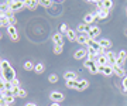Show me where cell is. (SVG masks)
<instances>
[{
	"label": "cell",
	"mask_w": 127,
	"mask_h": 106,
	"mask_svg": "<svg viewBox=\"0 0 127 106\" xmlns=\"http://www.w3.org/2000/svg\"><path fill=\"white\" fill-rule=\"evenodd\" d=\"M9 11H10V7L7 6L6 1H4V3H0V14H1V16H6Z\"/></svg>",
	"instance_id": "44dd1931"
},
{
	"label": "cell",
	"mask_w": 127,
	"mask_h": 106,
	"mask_svg": "<svg viewBox=\"0 0 127 106\" xmlns=\"http://www.w3.org/2000/svg\"><path fill=\"white\" fill-rule=\"evenodd\" d=\"M66 38H68L71 42L76 41V38H78L76 31H75V30H72V28H68V31H66Z\"/></svg>",
	"instance_id": "9a60e30c"
},
{
	"label": "cell",
	"mask_w": 127,
	"mask_h": 106,
	"mask_svg": "<svg viewBox=\"0 0 127 106\" xmlns=\"http://www.w3.org/2000/svg\"><path fill=\"white\" fill-rule=\"evenodd\" d=\"M23 67H24V69H26V71H32V69L35 68V65L32 64L31 61H26Z\"/></svg>",
	"instance_id": "f546056e"
},
{
	"label": "cell",
	"mask_w": 127,
	"mask_h": 106,
	"mask_svg": "<svg viewBox=\"0 0 127 106\" xmlns=\"http://www.w3.org/2000/svg\"><path fill=\"white\" fill-rule=\"evenodd\" d=\"M68 26L66 24H61L59 26V31H61V34H66V31H68Z\"/></svg>",
	"instance_id": "d590c367"
},
{
	"label": "cell",
	"mask_w": 127,
	"mask_h": 106,
	"mask_svg": "<svg viewBox=\"0 0 127 106\" xmlns=\"http://www.w3.org/2000/svg\"><path fill=\"white\" fill-rule=\"evenodd\" d=\"M48 81H50L51 83H57L58 82V75L57 74H51L50 76H48Z\"/></svg>",
	"instance_id": "d6a6232c"
},
{
	"label": "cell",
	"mask_w": 127,
	"mask_h": 106,
	"mask_svg": "<svg viewBox=\"0 0 127 106\" xmlns=\"http://www.w3.org/2000/svg\"><path fill=\"white\" fill-rule=\"evenodd\" d=\"M62 50H64V45H54V54H57V55H58V54H61V52H62Z\"/></svg>",
	"instance_id": "e575fe53"
},
{
	"label": "cell",
	"mask_w": 127,
	"mask_h": 106,
	"mask_svg": "<svg viewBox=\"0 0 127 106\" xmlns=\"http://www.w3.org/2000/svg\"><path fill=\"white\" fill-rule=\"evenodd\" d=\"M52 42L54 45H64V38H62V34L61 33H57L52 35Z\"/></svg>",
	"instance_id": "8fae6325"
},
{
	"label": "cell",
	"mask_w": 127,
	"mask_h": 106,
	"mask_svg": "<svg viewBox=\"0 0 127 106\" xmlns=\"http://www.w3.org/2000/svg\"><path fill=\"white\" fill-rule=\"evenodd\" d=\"M50 99L54 103H59V102H62L64 99H65V96H64V93H61V92H52L50 95Z\"/></svg>",
	"instance_id": "52a82bcc"
},
{
	"label": "cell",
	"mask_w": 127,
	"mask_h": 106,
	"mask_svg": "<svg viewBox=\"0 0 127 106\" xmlns=\"http://www.w3.org/2000/svg\"><path fill=\"white\" fill-rule=\"evenodd\" d=\"M0 74H1V60H0Z\"/></svg>",
	"instance_id": "7bdbcfd3"
},
{
	"label": "cell",
	"mask_w": 127,
	"mask_h": 106,
	"mask_svg": "<svg viewBox=\"0 0 127 106\" xmlns=\"http://www.w3.org/2000/svg\"><path fill=\"white\" fill-rule=\"evenodd\" d=\"M85 68L89 69V72L93 75H96L97 72H99V65H97V62H95L93 60H86L85 61Z\"/></svg>",
	"instance_id": "3957f363"
},
{
	"label": "cell",
	"mask_w": 127,
	"mask_h": 106,
	"mask_svg": "<svg viewBox=\"0 0 127 106\" xmlns=\"http://www.w3.org/2000/svg\"><path fill=\"white\" fill-rule=\"evenodd\" d=\"M106 58H107V61H109V64H110V65H116V60H117V54H114V52L109 51V52H106Z\"/></svg>",
	"instance_id": "5bb4252c"
},
{
	"label": "cell",
	"mask_w": 127,
	"mask_h": 106,
	"mask_svg": "<svg viewBox=\"0 0 127 106\" xmlns=\"http://www.w3.org/2000/svg\"><path fill=\"white\" fill-rule=\"evenodd\" d=\"M126 35H127V30H126Z\"/></svg>",
	"instance_id": "7dc6e473"
},
{
	"label": "cell",
	"mask_w": 127,
	"mask_h": 106,
	"mask_svg": "<svg viewBox=\"0 0 127 106\" xmlns=\"http://www.w3.org/2000/svg\"><path fill=\"white\" fill-rule=\"evenodd\" d=\"M11 95H13L14 98H26L27 96V92L24 91L23 88H13L11 89Z\"/></svg>",
	"instance_id": "277c9868"
},
{
	"label": "cell",
	"mask_w": 127,
	"mask_h": 106,
	"mask_svg": "<svg viewBox=\"0 0 127 106\" xmlns=\"http://www.w3.org/2000/svg\"><path fill=\"white\" fill-rule=\"evenodd\" d=\"M65 82H66V88L78 91V88H79V81H65Z\"/></svg>",
	"instance_id": "ac0fdd59"
},
{
	"label": "cell",
	"mask_w": 127,
	"mask_h": 106,
	"mask_svg": "<svg viewBox=\"0 0 127 106\" xmlns=\"http://www.w3.org/2000/svg\"><path fill=\"white\" fill-rule=\"evenodd\" d=\"M88 86H89V82L85 81V79H82V81H79V88H78V91H85Z\"/></svg>",
	"instance_id": "f1b7e54d"
},
{
	"label": "cell",
	"mask_w": 127,
	"mask_h": 106,
	"mask_svg": "<svg viewBox=\"0 0 127 106\" xmlns=\"http://www.w3.org/2000/svg\"><path fill=\"white\" fill-rule=\"evenodd\" d=\"M0 99H1V91H0Z\"/></svg>",
	"instance_id": "f6af8a7d"
},
{
	"label": "cell",
	"mask_w": 127,
	"mask_h": 106,
	"mask_svg": "<svg viewBox=\"0 0 127 106\" xmlns=\"http://www.w3.org/2000/svg\"><path fill=\"white\" fill-rule=\"evenodd\" d=\"M0 16H1V14H0Z\"/></svg>",
	"instance_id": "681fc988"
},
{
	"label": "cell",
	"mask_w": 127,
	"mask_h": 106,
	"mask_svg": "<svg viewBox=\"0 0 127 106\" xmlns=\"http://www.w3.org/2000/svg\"><path fill=\"white\" fill-rule=\"evenodd\" d=\"M83 21H85V24H89V26H91L92 23H93V21H95V17H93V14H86V16H85V19H83Z\"/></svg>",
	"instance_id": "83f0119b"
},
{
	"label": "cell",
	"mask_w": 127,
	"mask_h": 106,
	"mask_svg": "<svg viewBox=\"0 0 127 106\" xmlns=\"http://www.w3.org/2000/svg\"><path fill=\"white\" fill-rule=\"evenodd\" d=\"M122 89H123V92H127V76H124V78H123Z\"/></svg>",
	"instance_id": "8d00e7d4"
},
{
	"label": "cell",
	"mask_w": 127,
	"mask_h": 106,
	"mask_svg": "<svg viewBox=\"0 0 127 106\" xmlns=\"http://www.w3.org/2000/svg\"><path fill=\"white\" fill-rule=\"evenodd\" d=\"M34 71H35L37 74H42V72L45 71V65L41 64V62H38V64H35V68H34Z\"/></svg>",
	"instance_id": "4316f807"
},
{
	"label": "cell",
	"mask_w": 127,
	"mask_h": 106,
	"mask_svg": "<svg viewBox=\"0 0 127 106\" xmlns=\"http://www.w3.org/2000/svg\"><path fill=\"white\" fill-rule=\"evenodd\" d=\"M88 40H89V37H88V34H79L76 38L78 44H81V45H83V44H86Z\"/></svg>",
	"instance_id": "d6986e66"
},
{
	"label": "cell",
	"mask_w": 127,
	"mask_h": 106,
	"mask_svg": "<svg viewBox=\"0 0 127 106\" xmlns=\"http://www.w3.org/2000/svg\"><path fill=\"white\" fill-rule=\"evenodd\" d=\"M4 89H6V91H11V89H13L11 82H4Z\"/></svg>",
	"instance_id": "f35d334b"
},
{
	"label": "cell",
	"mask_w": 127,
	"mask_h": 106,
	"mask_svg": "<svg viewBox=\"0 0 127 106\" xmlns=\"http://www.w3.org/2000/svg\"><path fill=\"white\" fill-rule=\"evenodd\" d=\"M127 58V52L124 50H122L120 52L117 54V60H116V65H119V67H122L123 68V64H124V61H126Z\"/></svg>",
	"instance_id": "8992f818"
},
{
	"label": "cell",
	"mask_w": 127,
	"mask_h": 106,
	"mask_svg": "<svg viewBox=\"0 0 127 106\" xmlns=\"http://www.w3.org/2000/svg\"><path fill=\"white\" fill-rule=\"evenodd\" d=\"M7 33H9V37L13 41H18V33H17V28L14 27V26H9L7 27Z\"/></svg>",
	"instance_id": "5b68a950"
},
{
	"label": "cell",
	"mask_w": 127,
	"mask_h": 106,
	"mask_svg": "<svg viewBox=\"0 0 127 106\" xmlns=\"http://www.w3.org/2000/svg\"><path fill=\"white\" fill-rule=\"evenodd\" d=\"M3 99H4V102L7 103V105H10V106L13 105L14 101H16V98H14V96H4Z\"/></svg>",
	"instance_id": "1f68e13d"
},
{
	"label": "cell",
	"mask_w": 127,
	"mask_h": 106,
	"mask_svg": "<svg viewBox=\"0 0 127 106\" xmlns=\"http://www.w3.org/2000/svg\"><path fill=\"white\" fill-rule=\"evenodd\" d=\"M96 13H97V16H99L100 20H104V19H107V16H109V10L102 9V10H97Z\"/></svg>",
	"instance_id": "cb8c5ba5"
},
{
	"label": "cell",
	"mask_w": 127,
	"mask_h": 106,
	"mask_svg": "<svg viewBox=\"0 0 127 106\" xmlns=\"http://www.w3.org/2000/svg\"><path fill=\"white\" fill-rule=\"evenodd\" d=\"M11 85H13V88H18V86H20V82H18V79H17V78L13 79V81H11Z\"/></svg>",
	"instance_id": "ab89813d"
},
{
	"label": "cell",
	"mask_w": 127,
	"mask_h": 106,
	"mask_svg": "<svg viewBox=\"0 0 127 106\" xmlns=\"http://www.w3.org/2000/svg\"><path fill=\"white\" fill-rule=\"evenodd\" d=\"M85 57H88V52H86V50H83V48L75 51V54H73V58H75V60H83Z\"/></svg>",
	"instance_id": "4fadbf2b"
},
{
	"label": "cell",
	"mask_w": 127,
	"mask_h": 106,
	"mask_svg": "<svg viewBox=\"0 0 127 106\" xmlns=\"http://www.w3.org/2000/svg\"><path fill=\"white\" fill-rule=\"evenodd\" d=\"M99 44H100V47H102L103 50H106V48H110V47H112V42H110L107 38H103V40H100Z\"/></svg>",
	"instance_id": "d4e9b609"
},
{
	"label": "cell",
	"mask_w": 127,
	"mask_h": 106,
	"mask_svg": "<svg viewBox=\"0 0 127 106\" xmlns=\"http://www.w3.org/2000/svg\"><path fill=\"white\" fill-rule=\"evenodd\" d=\"M126 14H127V9H126Z\"/></svg>",
	"instance_id": "c3c4849f"
},
{
	"label": "cell",
	"mask_w": 127,
	"mask_h": 106,
	"mask_svg": "<svg viewBox=\"0 0 127 106\" xmlns=\"http://www.w3.org/2000/svg\"><path fill=\"white\" fill-rule=\"evenodd\" d=\"M0 106H10V105H7V103L4 102V99L1 98V99H0Z\"/></svg>",
	"instance_id": "60d3db41"
},
{
	"label": "cell",
	"mask_w": 127,
	"mask_h": 106,
	"mask_svg": "<svg viewBox=\"0 0 127 106\" xmlns=\"http://www.w3.org/2000/svg\"><path fill=\"white\" fill-rule=\"evenodd\" d=\"M64 78H65V81H78L75 72H65L64 74Z\"/></svg>",
	"instance_id": "603a6c76"
},
{
	"label": "cell",
	"mask_w": 127,
	"mask_h": 106,
	"mask_svg": "<svg viewBox=\"0 0 127 106\" xmlns=\"http://www.w3.org/2000/svg\"><path fill=\"white\" fill-rule=\"evenodd\" d=\"M7 6L10 7V10L13 11V13H17V11H21L24 10V1H18V0H9V1H6Z\"/></svg>",
	"instance_id": "7a4b0ae2"
},
{
	"label": "cell",
	"mask_w": 127,
	"mask_h": 106,
	"mask_svg": "<svg viewBox=\"0 0 127 106\" xmlns=\"http://www.w3.org/2000/svg\"><path fill=\"white\" fill-rule=\"evenodd\" d=\"M9 23H10V26H14V27H16V24H17V19H16V16L10 17V19H9Z\"/></svg>",
	"instance_id": "74e56055"
},
{
	"label": "cell",
	"mask_w": 127,
	"mask_h": 106,
	"mask_svg": "<svg viewBox=\"0 0 127 106\" xmlns=\"http://www.w3.org/2000/svg\"><path fill=\"white\" fill-rule=\"evenodd\" d=\"M96 62H97V65H102V67H104V65H110L109 61H107V58H106V54L97 57V61H96Z\"/></svg>",
	"instance_id": "ffe728a7"
},
{
	"label": "cell",
	"mask_w": 127,
	"mask_h": 106,
	"mask_svg": "<svg viewBox=\"0 0 127 106\" xmlns=\"http://www.w3.org/2000/svg\"><path fill=\"white\" fill-rule=\"evenodd\" d=\"M38 4L44 6V7H51L52 6V1L51 0H42V1H38Z\"/></svg>",
	"instance_id": "836d02e7"
},
{
	"label": "cell",
	"mask_w": 127,
	"mask_h": 106,
	"mask_svg": "<svg viewBox=\"0 0 127 106\" xmlns=\"http://www.w3.org/2000/svg\"><path fill=\"white\" fill-rule=\"evenodd\" d=\"M26 106H37L35 103H31V102H28V103H26Z\"/></svg>",
	"instance_id": "b9f144b4"
},
{
	"label": "cell",
	"mask_w": 127,
	"mask_h": 106,
	"mask_svg": "<svg viewBox=\"0 0 127 106\" xmlns=\"http://www.w3.org/2000/svg\"><path fill=\"white\" fill-rule=\"evenodd\" d=\"M10 23H9V17L6 16H0V27H9Z\"/></svg>",
	"instance_id": "484cf974"
},
{
	"label": "cell",
	"mask_w": 127,
	"mask_h": 106,
	"mask_svg": "<svg viewBox=\"0 0 127 106\" xmlns=\"http://www.w3.org/2000/svg\"><path fill=\"white\" fill-rule=\"evenodd\" d=\"M38 6V1H31V0H26L24 1V7L28 10H35Z\"/></svg>",
	"instance_id": "e0dca14e"
},
{
	"label": "cell",
	"mask_w": 127,
	"mask_h": 106,
	"mask_svg": "<svg viewBox=\"0 0 127 106\" xmlns=\"http://www.w3.org/2000/svg\"><path fill=\"white\" fill-rule=\"evenodd\" d=\"M86 52H88V57H89V60H93V58H97V51L93 50V48H91V47H88L86 48Z\"/></svg>",
	"instance_id": "7402d4cb"
},
{
	"label": "cell",
	"mask_w": 127,
	"mask_h": 106,
	"mask_svg": "<svg viewBox=\"0 0 127 106\" xmlns=\"http://www.w3.org/2000/svg\"><path fill=\"white\" fill-rule=\"evenodd\" d=\"M112 7H113V1H110V0H104V1H103V9L104 10H109V11H110Z\"/></svg>",
	"instance_id": "4dcf8cb0"
},
{
	"label": "cell",
	"mask_w": 127,
	"mask_h": 106,
	"mask_svg": "<svg viewBox=\"0 0 127 106\" xmlns=\"http://www.w3.org/2000/svg\"><path fill=\"white\" fill-rule=\"evenodd\" d=\"M1 78L4 79V82H11L13 79H16V71L6 60L1 61Z\"/></svg>",
	"instance_id": "6da1fadb"
},
{
	"label": "cell",
	"mask_w": 127,
	"mask_h": 106,
	"mask_svg": "<svg viewBox=\"0 0 127 106\" xmlns=\"http://www.w3.org/2000/svg\"><path fill=\"white\" fill-rule=\"evenodd\" d=\"M0 40H1V33H0Z\"/></svg>",
	"instance_id": "bcb514c9"
},
{
	"label": "cell",
	"mask_w": 127,
	"mask_h": 106,
	"mask_svg": "<svg viewBox=\"0 0 127 106\" xmlns=\"http://www.w3.org/2000/svg\"><path fill=\"white\" fill-rule=\"evenodd\" d=\"M51 106H59V103H52Z\"/></svg>",
	"instance_id": "ee69618b"
},
{
	"label": "cell",
	"mask_w": 127,
	"mask_h": 106,
	"mask_svg": "<svg viewBox=\"0 0 127 106\" xmlns=\"http://www.w3.org/2000/svg\"><path fill=\"white\" fill-rule=\"evenodd\" d=\"M91 28H92V26H89V24H85V23H82V24H79V26H78L76 31H79L81 34H88V33L91 31Z\"/></svg>",
	"instance_id": "30bf717a"
},
{
	"label": "cell",
	"mask_w": 127,
	"mask_h": 106,
	"mask_svg": "<svg viewBox=\"0 0 127 106\" xmlns=\"http://www.w3.org/2000/svg\"><path fill=\"white\" fill-rule=\"evenodd\" d=\"M99 72L104 75V76H110V75H113V69H112V65H99Z\"/></svg>",
	"instance_id": "9c48e42d"
},
{
	"label": "cell",
	"mask_w": 127,
	"mask_h": 106,
	"mask_svg": "<svg viewBox=\"0 0 127 106\" xmlns=\"http://www.w3.org/2000/svg\"><path fill=\"white\" fill-rule=\"evenodd\" d=\"M100 27H97V26H92V28H91V31L88 33V37L89 38H92V40H95L96 37H99L100 35Z\"/></svg>",
	"instance_id": "ba28073f"
},
{
	"label": "cell",
	"mask_w": 127,
	"mask_h": 106,
	"mask_svg": "<svg viewBox=\"0 0 127 106\" xmlns=\"http://www.w3.org/2000/svg\"><path fill=\"white\" fill-rule=\"evenodd\" d=\"M86 45H88V47H91V48H93V50H96V51H99L100 48H102V47H100V44H99V41H96V40H92V38H89V40H88Z\"/></svg>",
	"instance_id": "2e32d148"
},
{
	"label": "cell",
	"mask_w": 127,
	"mask_h": 106,
	"mask_svg": "<svg viewBox=\"0 0 127 106\" xmlns=\"http://www.w3.org/2000/svg\"><path fill=\"white\" fill-rule=\"evenodd\" d=\"M112 69H113V74L116 75V76H124L126 75V72H124V69L122 68V67H119V65H112Z\"/></svg>",
	"instance_id": "7c38bea8"
}]
</instances>
